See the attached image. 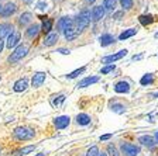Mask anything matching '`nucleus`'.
<instances>
[{
    "instance_id": "nucleus-42",
    "label": "nucleus",
    "mask_w": 158,
    "mask_h": 156,
    "mask_svg": "<svg viewBox=\"0 0 158 156\" xmlns=\"http://www.w3.org/2000/svg\"><path fill=\"white\" fill-rule=\"evenodd\" d=\"M86 3H95V0H86Z\"/></svg>"
},
{
    "instance_id": "nucleus-6",
    "label": "nucleus",
    "mask_w": 158,
    "mask_h": 156,
    "mask_svg": "<svg viewBox=\"0 0 158 156\" xmlns=\"http://www.w3.org/2000/svg\"><path fill=\"white\" fill-rule=\"evenodd\" d=\"M69 122H71V118H69L68 115H61V117H56L55 121H54V124H55V127L58 128V130H64V128H66L69 125Z\"/></svg>"
},
{
    "instance_id": "nucleus-32",
    "label": "nucleus",
    "mask_w": 158,
    "mask_h": 156,
    "mask_svg": "<svg viewBox=\"0 0 158 156\" xmlns=\"http://www.w3.org/2000/svg\"><path fill=\"white\" fill-rule=\"evenodd\" d=\"M98 155H99L98 146H92L90 149L88 150V153H86V156H98Z\"/></svg>"
},
{
    "instance_id": "nucleus-19",
    "label": "nucleus",
    "mask_w": 158,
    "mask_h": 156,
    "mask_svg": "<svg viewBox=\"0 0 158 156\" xmlns=\"http://www.w3.org/2000/svg\"><path fill=\"white\" fill-rule=\"evenodd\" d=\"M56 41H58V34L52 33V34H49V35L44 39V45H45V46H51V45H54Z\"/></svg>"
},
{
    "instance_id": "nucleus-34",
    "label": "nucleus",
    "mask_w": 158,
    "mask_h": 156,
    "mask_svg": "<svg viewBox=\"0 0 158 156\" xmlns=\"http://www.w3.org/2000/svg\"><path fill=\"white\" fill-rule=\"evenodd\" d=\"M116 66L114 65H109V66H105V68H102V73L103 75H107V73H110V72L114 70Z\"/></svg>"
},
{
    "instance_id": "nucleus-1",
    "label": "nucleus",
    "mask_w": 158,
    "mask_h": 156,
    "mask_svg": "<svg viewBox=\"0 0 158 156\" xmlns=\"http://www.w3.org/2000/svg\"><path fill=\"white\" fill-rule=\"evenodd\" d=\"M13 135H14V138H17L19 141H27V139H33V138L35 137V132H34L31 128L19 127L14 130Z\"/></svg>"
},
{
    "instance_id": "nucleus-14",
    "label": "nucleus",
    "mask_w": 158,
    "mask_h": 156,
    "mask_svg": "<svg viewBox=\"0 0 158 156\" xmlns=\"http://www.w3.org/2000/svg\"><path fill=\"white\" fill-rule=\"evenodd\" d=\"M99 80L98 76H90V78H85L83 80H81L78 83V87H86V86H90L93 85V83H96V82Z\"/></svg>"
},
{
    "instance_id": "nucleus-29",
    "label": "nucleus",
    "mask_w": 158,
    "mask_h": 156,
    "mask_svg": "<svg viewBox=\"0 0 158 156\" xmlns=\"http://www.w3.org/2000/svg\"><path fill=\"white\" fill-rule=\"evenodd\" d=\"M112 110L114 111V113L123 114L126 111V108H124V106H123V104H113V106H112Z\"/></svg>"
},
{
    "instance_id": "nucleus-10",
    "label": "nucleus",
    "mask_w": 158,
    "mask_h": 156,
    "mask_svg": "<svg viewBox=\"0 0 158 156\" xmlns=\"http://www.w3.org/2000/svg\"><path fill=\"white\" fill-rule=\"evenodd\" d=\"M44 82H45V73H43V72H38V73H35V75L33 76V80H31V83H33V87H40V86L43 85Z\"/></svg>"
},
{
    "instance_id": "nucleus-31",
    "label": "nucleus",
    "mask_w": 158,
    "mask_h": 156,
    "mask_svg": "<svg viewBox=\"0 0 158 156\" xmlns=\"http://www.w3.org/2000/svg\"><path fill=\"white\" fill-rule=\"evenodd\" d=\"M123 9H131L133 7V0H120Z\"/></svg>"
},
{
    "instance_id": "nucleus-27",
    "label": "nucleus",
    "mask_w": 158,
    "mask_h": 156,
    "mask_svg": "<svg viewBox=\"0 0 158 156\" xmlns=\"http://www.w3.org/2000/svg\"><path fill=\"white\" fill-rule=\"evenodd\" d=\"M116 3H117V0H105L103 2V9L113 10L116 7Z\"/></svg>"
},
{
    "instance_id": "nucleus-20",
    "label": "nucleus",
    "mask_w": 158,
    "mask_h": 156,
    "mask_svg": "<svg viewBox=\"0 0 158 156\" xmlns=\"http://www.w3.org/2000/svg\"><path fill=\"white\" fill-rule=\"evenodd\" d=\"M138 20H140V23H141L143 26H150V24L154 23V17H152L151 14H143V16L138 17Z\"/></svg>"
},
{
    "instance_id": "nucleus-8",
    "label": "nucleus",
    "mask_w": 158,
    "mask_h": 156,
    "mask_svg": "<svg viewBox=\"0 0 158 156\" xmlns=\"http://www.w3.org/2000/svg\"><path fill=\"white\" fill-rule=\"evenodd\" d=\"M19 41H20V33L19 31H13V33L9 35V39H7V48H14V46L19 44Z\"/></svg>"
},
{
    "instance_id": "nucleus-46",
    "label": "nucleus",
    "mask_w": 158,
    "mask_h": 156,
    "mask_svg": "<svg viewBox=\"0 0 158 156\" xmlns=\"http://www.w3.org/2000/svg\"><path fill=\"white\" fill-rule=\"evenodd\" d=\"M0 152H2V148H0Z\"/></svg>"
},
{
    "instance_id": "nucleus-23",
    "label": "nucleus",
    "mask_w": 158,
    "mask_h": 156,
    "mask_svg": "<svg viewBox=\"0 0 158 156\" xmlns=\"http://www.w3.org/2000/svg\"><path fill=\"white\" fill-rule=\"evenodd\" d=\"M134 34H137V28H128V30H126L124 33H122L118 35V39L123 41V39H127V38H130V37H133Z\"/></svg>"
},
{
    "instance_id": "nucleus-7",
    "label": "nucleus",
    "mask_w": 158,
    "mask_h": 156,
    "mask_svg": "<svg viewBox=\"0 0 158 156\" xmlns=\"http://www.w3.org/2000/svg\"><path fill=\"white\" fill-rule=\"evenodd\" d=\"M73 24L75 23L72 21V18H69V17H62V18L58 21L56 27H58L59 31H66V30H68L69 27H72Z\"/></svg>"
},
{
    "instance_id": "nucleus-28",
    "label": "nucleus",
    "mask_w": 158,
    "mask_h": 156,
    "mask_svg": "<svg viewBox=\"0 0 158 156\" xmlns=\"http://www.w3.org/2000/svg\"><path fill=\"white\" fill-rule=\"evenodd\" d=\"M51 27H52V20L51 18L44 20V23H43V31L44 33H49V31H51Z\"/></svg>"
},
{
    "instance_id": "nucleus-25",
    "label": "nucleus",
    "mask_w": 158,
    "mask_h": 156,
    "mask_svg": "<svg viewBox=\"0 0 158 156\" xmlns=\"http://www.w3.org/2000/svg\"><path fill=\"white\" fill-rule=\"evenodd\" d=\"M31 18H33L31 13H23L19 18V24L20 26H26V24H28L30 21H31Z\"/></svg>"
},
{
    "instance_id": "nucleus-4",
    "label": "nucleus",
    "mask_w": 158,
    "mask_h": 156,
    "mask_svg": "<svg viewBox=\"0 0 158 156\" xmlns=\"http://www.w3.org/2000/svg\"><path fill=\"white\" fill-rule=\"evenodd\" d=\"M122 152L124 153V156H137L140 153V148L133 145L130 142H123L122 143Z\"/></svg>"
},
{
    "instance_id": "nucleus-41",
    "label": "nucleus",
    "mask_w": 158,
    "mask_h": 156,
    "mask_svg": "<svg viewBox=\"0 0 158 156\" xmlns=\"http://www.w3.org/2000/svg\"><path fill=\"white\" fill-rule=\"evenodd\" d=\"M155 141H157V143H158V131L155 132Z\"/></svg>"
},
{
    "instance_id": "nucleus-2",
    "label": "nucleus",
    "mask_w": 158,
    "mask_h": 156,
    "mask_svg": "<svg viewBox=\"0 0 158 156\" xmlns=\"http://www.w3.org/2000/svg\"><path fill=\"white\" fill-rule=\"evenodd\" d=\"M89 23H90V11H89L88 9H83L82 11H81V14H79V17L76 18V21H75L76 28H78L79 33H81L83 28H86Z\"/></svg>"
},
{
    "instance_id": "nucleus-30",
    "label": "nucleus",
    "mask_w": 158,
    "mask_h": 156,
    "mask_svg": "<svg viewBox=\"0 0 158 156\" xmlns=\"http://www.w3.org/2000/svg\"><path fill=\"white\" fill-rule=\"evenodd\" d=\"M85 66H83V68H81V69H78V70H73L72 72V73H69V75H68V78L69 79H73V78H76V76H79V75H82V73H83V72H85Z\"/></svg>"
},
{
    "instance_id": "nucleus-39",
    "label": "nucleus",
    "mask_w": 158,
    "mask_h": 156,
    "mask_svg": "<svg viewBox=\"0 0 158 156\" xmlns=\"http://www.w3.org/2000/svg\"><path fill=\"white\" fill-rule=\"evenodd\" d=\"M3 46H4V44H3V41L0 39V52H2V49H3Z\"/></svg>"
},
{
    "instance_id": "nucleus-33",
    "label": "nucleus",
    "mask_w": 158,
    "mask_h": 156,
    "mask_svg": "<svg viewBox=\"0 0 158 156\" xmlns=\"http://www.w3.org/2000/svg\"><path fill=\"white\" fill-rule=\"evenodd\" d=\"M56 97H58V98H54V100H52L54 106H59V104L65 100V96H64V94H59V96H56Z\"/></svg>"
},
{
    "instance_id": "nucleus-37",
    "label": "nucleus",
    "mask_w": 158,
    "mask_h": 156,
    "mask_svg": "<svg viewBox=\"0 0 158 156\" xmlns=\"http://www.w3.org/2000/svg\"><path fill=\"white\" fill-rule=\"evenodd\" d=\"M143 58V55H141V54H140V55H137V56H133V61H138V59H141Z\"/></svg>"
},
{
    "instance_id": "nucleus-9",
    "label": "nucleus",
    "mask_w": 158,
    "mask_h": 156,
    "mask_svg": "<svg viewBox=\"0 0 158 156\" xmlns=\"http://www.w3.org/2000/svg\"><path fill=\"white\" fill-rule=\"evenodd\" d=\"M16 10H17V7H16V4H14V3H7L6 6L2 9L0 16H2V17H10L11 14L16 13Z\"/></svg>"
},
{
    "instance_id": "nucleus-12",
    "label": "nucleus",
    "mask_w": 158,
    "mask_h": 156,
    "mask_svg": "<svg viewBox=\"0 0 158 156\" xmlns=\"http://www.w3.org/2000/svg\"><path fill=\"white\" fill-rule=\"evenodd\" d=\"M64 34H65V38L68 39V41H73V39L79 35V31L75 26H72V27H69L66 31H64Z\"/></svg>"
},
{
    "instance_id": "nucleus-21",
    "label": "nucleus",
    "mask_w": 158,
    "mask_h": 156,
    "mask_svg": "<svg viewBox=\"0 0 158 156\" xmlns=\"http://www.w3.org/2000/svg\"><path fill=\"white\" fill-rule=\"evenodd\" d=\"M34 149H35V145H30V146H24V148H21V149L16 150V153H14L13 156H24V155H27V153L33 152Z\"/></svg>"
},
{
    "instance_id": "nucleus-17",
    "label": "nucleus",
    "mask_w": 158,
    "mask_h": 156,
    "mask_svg": "<svg viewBox=\"0 0 158 156\" xmlns=\"http://www.w3.org/2000/svg\"><path fill=\"white\" fill-rule=\"evenodd\" d=\"M99 41H100V45L102 46H107V45H110V44H113L114 38H113V35H110V34H103Z\"/></svg>"
},
{
    "instance_id": "nucleus-15",
    "label": "nucleus",
    "mask_w": 158,
    "mask_h": 156,
    "mask_svg": "<svg viewBox=\"0 0 158 156\" xmlns=\"http://www.w3.org/2000/svg\"><path fill=\"white\" fill-rule=\"evenodd\" d=\"M114 90L117 91V93H127V91L130 90V86H128L127 82H118V83H116Z\"/></svg>"
},
{
    "instance_id": "nucleus-44",
    "label": "nucleus",
    "mask_w": 158,
    "mask_h": 156,
    "mask_svg": "<svg viewBox=\"0 0 158 156\" xmlns=\"http://www.w3.org/2000/svg\"><path fill=\"white\" fill-rule=\"evenodd\" d=\"M37 156H44V153H38V155H37Z\"/></svg>"
},
{
    "instance_id": "nucleus-11",
    "label": "nucleus",
    "mask_w": 158,
    "mask_h": 156,
    "mask_svg": "<svg viewBox=\"0 0 158 156\" xmlns=\"http://www.w3.org/2000/svg\"><path fill=\"white\" fill-rule=\"evenodd\" d=\"M105 16V9L102 6H95L92 10V20L93 21H99L100 18H103Z\"/></svg>"
},
{
    "instance_id": "nucleus-26",
    "label": "nucleus",
    "mask_w": 158,
    "mask_h": 156,
    "mask_svg": "<svg viewBox=\"0 0 158 156\" xmlns=\"http://www.w3.org/2000/svg\"><path fill=\"white\" fill-rule=\"evenodd\" d=\"M152 82H154V78H152V75H151V73H147V75H144L141 78L140 83H141L143 86H148V85H151Z\"/></svg>"
},
{
    "instance_id": "nucleus-22",
    "label": "nucleus",
    "mask_w": 158,
    "mask_h": 156,
    "mask_svg": "<svg viewBox=\"0 0 158 156\" xmlns=\"http://www.w3.org/2000/svg\"><path fill=\"white\" fill-rule=\"evenodd\" d=\"M14 91H23L27 89V79H20L14 83Z\"/></svg>"
},
{
    "instance_id": "nucleus-43",
    "label": "nucleus",
    "mask_w": 158,
    "mask_h": 156,
    "mask_svg": "<svg viewBox=\"0 0 158 156\" xmlns=\"http://www.w3.org/2000/svg\"><path fill=\"white\" fill-rule=\"evenodd\" d=\"M154 37H155V38H158V33H155V34H154Z\"/></svg>"
},
{
    "instance_id": "nucleus-38",
    "label": "nucleus",
    "mask_w": 158,
    "mask_h": 156,
    "mask_svg": "<svg viewBox=\"0 0 158 156\" xmlns=\"http://www.w3.org/2000/svg\"><path fill=\"white\" fill-rule=\"evenodd\" d=\"M58 52H61V54H69V51H68V49H59Z\"/></svg>"
},
{
    "instance_id": "nucleus-5",
    "label": "nucleus",
    "mask_w": 158,
    "mask_h": 156,
    "mask_svg": "<svg viewBox=\"0 0 158 156\" xmlns=\"http://www.w3.org/2000/svg\"><path fill=\"white\" fill-rule=\"evenodd\" d=\"M126 55H127V51L123 49V51H118L117 54H113V55L102 58V63H112V62H116V61H118V59H122L123 56H126Z\"/></svg>"
},
{
    "instance_id": "nucleus-24",
    "label": "nucleus",
    "mask_w": 158,
    "mask_h": 156,
    "mask_svg": "<svg viewBox=\"0 0 158 156\" xmlns=\"http://www.w3.org/2000/svg\"><path fill=\"white\" fill-rule=\"evenodd\" d=\"M76 121H78L79 125H88V124H90V117L88 114H79L76 117Z\"/></svg>"
},
{
    "instance_id": "nucleus-3",
    "label": "nucleus",
    "mask_w": 158,
    "mask_h": 156,
    "mask_svg": "<svg viewBox=\"0 0 158 156\" xmlns=\"http://www.w3.org/2000/svg\"><path fill=\"white\" fill-rule=\"evenodd\" d=\"M27 52H28V46L27 45H19L14 52H11V55L9 56V62L10 63H14V62H19L20 59H23L24 56L27 55Z\"/></svg>"
},
{
    "instance_id": "nucleus-16",
    "label": "nucleus",
    "mask_w": 158,
    "mask_h": 156,
    "mask_svg": "<svg viewBox=\"0 0 158 156\" xmlns=\"http://www.w3.org/2000/svg\"><path fill=\"white\" fill-rule=\"evenodd\" d=\"M38 31H40V26L38 24H34V26H30L28 28H27L26 35L28 37V38H34V37H37Z\"/></svg>"
},
{
    "instance_id": "nucleus-13",
    "label": "nucleus",
    "mask_w": 158,
    "mask_h": 156,
    "mask_svg": "<svg viewBox=\"0 0 158 156\" xmlns=\"http://www.w3.org/2000/svg\"><path fill=\"white\" fill-rule=\"evenodd\" d=\"M13 30H14V27L9 23L0 24V39L3 38V37H6L7 34H11L13 33Z\"/></svg>"
},
{
    "instance_id": "nucleus-40",
    "label": "nucleus",
    "mask_w": 158,
    "mask_h": 156,
    "mask_svg": "<svg viewBox=\"0 0 158 156\" xmlns=\"http://www.w3.org/2000/svg\"><path fill=\"white\" fill-rule=\"evenodd\" d=\"M98 156H107V153H106V152H99Z\"/></svg>"
},
{
    "instance_id": "nucleus-18",
    "label": "nucleus",
    "mask_w": 158,
    "mask_h": 156,
    "mask_svg": "<svg viewBox=\"0 0 158 156\" xmlns=\"http://www.w3.org/2000/svg\"><path fill=\"white\" fill-rule=\"evenodd\" d=\"M138 141H140L143 145H145L147 148H152L155 145L154 139H152L151 137H148V135H143V137H140V138H138Z\"/></svg>"
},
{
    "instance_id": "nucleus-45",
    "label": "nucleus",
    "mask_w": 158,
    "mask_h": 156,
    "mask_svg": "<svg viewBox=\"0 0 158 156\" xmlns=\"http://www.w3.org/2000/svg\"><path fill=\"white\" fill-rule=\"evenodd\" d=\"M2 9H3V7H2V6H0V11H2Z\"/></svg>"
},
{
    "instance_id": "nucleus-35",
    "label": "nucleus",
    "mask_w": 158,
    "mask_h": 156,
    "mask_svg": "<svg viewBox=\"0 0 158 156\" xmlns=\"http://www.w3.org/2000/svg\"><path fill=\"white\" fill-rule=\"evenodd\" d=\"M107 152L110 153V156H118L117 149H116V146H113V145H109L107 146Z\"/></svg>"
},
{
    "instance_id": "nucleus-36",
    "label": "nucleus",
    "mask_w": 158,
    "mask_h": 156,
    "mask_svg": "<svg viewBox=\"0 0 158 156\" xmlns=\"http://www.w3.org/2000/svg\"><path fill=\"white\" fill-rule=\"evenodd\" d=\"M110 138H112V134H106V135L100 137V141H107V139H110Z\"/></svg>"
}]
</instances>
